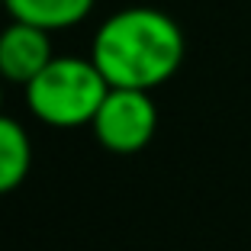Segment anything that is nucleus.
Segmentation results:
<instances>
[{
  "label": "nucleus",
  "mask_w": 251,
  "mask_h": 251,
  "mask_svg": "<svg viewBox=\"0 0 251 251\" xmlns=\"http://www.w3.org/2000/svg\"><path fill=\"white\" fill-rule=\"evenodd\" d=\"M184 32L168 13L155 7L116 10L90 45V58L110 87L155 90L184 65Z\"/></svg>",
  "instance_id": "1"
},
{
  "label": "nucleus",
  "mask_w": 251,
  "mask_h": 251,
  "mask_svg": "<svg viewBox=\"0 0 251 251\" xmlns=\"http://www.w3.org/2000/svg\"><path fill=\"white\" fill-rule=\"evenodd\" d=\"M106 90H110V84L94 65V58L55 55L26 84V106L45 126L77 129V126L94 123Z\"/></svg>",
  "instance_id": "2"
},
{
  "label": "nucleus",
  "mask_w": 251,
  "mask_h": 251,
  "mask_svg": "<svg viewBox=\"0 0 251 251\" xmlns=\"http://www.w3.org/2000/svg\"><path fill=\"white\" fill-rule=\"evenodd\" d=\"M97 142L113 155H135L155 139L158 110L148 90L135 87H110L103 103L97 110L94 123Z\"/></svg>",
  "instance_id": "3"
},
{
  "label": "nucleus",
  "mask_w": 251,
  "mask_h": 251,
  "mask_svg": "<svg viewBox=\"0 0 251 251\" xmlns=\"http://www.w3.org/2000/svg\"><path fill=\"white\" fill-rule=\"evenodd\" d=\"M55 58L52 32L23 20H10L0 29V77L10 84H26Z\"/></svg>",
  "instance_id": "4"
},
{
  "label": "nucleus",
  "mask_w": 251,
  "mask_h": 251,
  "mask_svg": "<svg viewBox=\"0 0 251 251\" xmlns=\"http://www.w3.org/2000/svg\"><path fill=\"white\" fill-rule=\"evenodd\" d=\"M94 3L97 0H3V10L10 13V20H23L49 32H61L87 20Z\"/></svg>",
  "instance_id": "5"
},
{
  "label": "nucleus",
  "mask_w": 251,
  "mask_h": 251,
  "mask_svg": "<svg viewBox=\"0 0 251 251\" xmlns=\"http://www.w3.org/2000/svg\"><path fill=\"white\" fill-rule=\"evenodd\" d=\"M32 168L29 135L16 119L0 113V193H10L26 180Z\"/></svg>",
  "instance_id": "6"
},
{
  "label": "nucleus",
  "mask_w": 251,
  "mask_h": 251,
  "mask_svg": "<svg viewBox=\"0 0 251 251\" xmlns=\"http://www.w3.org/2000/svg\"><path fill=\"white\" fill-rule=\"evenodd\" d=\"M0 103H3V77H0Z\"/></svg>",
  "instance_id": "7"
},
{
  "label": "nucleus",
  "mask_w": 251,
  "mask_h": 251,
  "mask_svg": "<svg viewBox=\"0 0 251 251\" xmlns=\"http://www.w3.org/2000/svg\"><path fill=\"white\" fill-rule=\"evenodd\" d=\"M0 10H3V0H0Z\"/></svg>",
  "instance_id": "8"
}]
</instances>
